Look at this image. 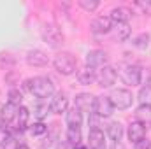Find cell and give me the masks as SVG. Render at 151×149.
<instances>
[{"label":"cell","mask_w":151,"mask_h":149,"mask_svg":"<svg viewBox=\"0 0 151 149\" xmlns=\"http://www.w3.org/2000/svg\"><path fill=\"white\" fill-rule=\"evenodd\" d=\"M88 146L90 149H106V140H104V132L100 128H91L88 133Z\"/></svg>","instance_id":"obj_12"},{"label":"cell","mask_w":151,"mask_h":149,"mask_svg":"<svg viewBox=\"0 0 151 149\" xmlns=\"http://www.w3.org/2000/svg\"><path fill=\"white\" fill-rule=\"evenodd\" d=\"M19 149H28L27 146H19Z\"/></svg>","instance_id":"obj_35"},{"label":"cell","mask_w":151,"mask_h":149,"mask_svg":"<svg viewBox=\"0 0 151 149\" xmlns=\"http://www.w3.org/2000/svg\"><path fill=\"white\" fill-rule=\"evenodd\" d=\"M116 77H118V72L113 67H102V70L97 75V81H99V84L102 88H111L116 82Z\"/></svg>","instance_id":"obj_9"},{"label":"cell","mask_w":151,"mask_h":149,"mask_svg":"<svg viewBox=\"0 0 151 149\" xmlns=\"http://www.w3.org/2000/svg\"><path fill=\"white\" fill-rule=\"evenodd\" d=\"M150 149H151V148H150Z\"/></svg>","instance_id":"obj_36"},{"label":"cell","mask_w":151,"mask_h":149,"mask_svg":"<svg viewBox=\"0 0 151 149\" xmlns=\"http://www.w3.org/2000/svg\"><path fill=\"white\" fill-rule=\"evenodd\" d=\"M119 77L125 84H130V86H137L141 84V77H142V70L141 67L137 65H125L121 70H119Z\"/></svg>","instance_id":"obj_4"},{"label":"cell","mask_w":151,"mask_h":149,"mask_svg":"<svg viewBox=\"0 0 151 149\" xmlns=\"http://www.w3.org/2000/svg\"><path fill=\"white\" fill-rule=\"evenodd\" d=\"M139 102L141 105H151V86H146L139 91Z\"/></svg>","instance_id":"obj_24"},{"label":"cell","mask_w":151,"mask_h":149,"mask_svg":"<svg viewBox=\"0 0 151 149\" xmlns=\"http://www.w3.org/2000/svg\"><path fill=\"white\" fill-rule=\"evenodd\" d=\"M111 28H113V21H111L109 16H99L90 25V30L93 34H107Z\"/></svg>","instance_id":"obj_10"},{"label":"cell","mask_w":151,"mask_h":149,"mask_svg":"<svg viewBox=\"0 0 151 149\" xmlns=\"http://www.w3.org/2000/svg\"><path fill=\"white\" fill-rule=\"evenodd\" d=\"M11 139V135H9V130L5 128V126H0V146H4L7 140Z\"/></svg>","instance_id":"obj_29"},{"label":"cell","mask_w":151,"mask_h":149,"mask_svg":"<svg viewBox=\"0 0 151 149\" xmlns=\"http://www.w3.org/2000/svg\"><path fill=\"white\" fill-rule=\"evenodd\" d=\"M21 102H23V95L18 91V90H11L9 91V104H12V105H21Z\"/></svg>","instance_id":"obj_26"},{"label":"cell","mask_w":151,"mask_h":149,"mask_svg":"<svg viewBox=\"0 0 151 149\" xmlns=\"http://www.w3.org/2000/svg\"><path fill=\"white\" fill-rule=\"evenodd\" d=\"M47 111H49V107H47V105H39V107H37V112H35V114H37L39 119H44V117L47 116Z\"/></svg>","instance_id":"obj_31"},{"label":"cell","mask_w":151,"mask_h":149,"mask_svg":"<svg viewBox=\"0 0 151 149\" xmlns=\"http://www.w3.org/2000/svg\"><path fill=\"white\" fill-rule=\"evenodd\" d=\"M135 148H137V149H150L151 148V142H150V140H141L139 144H135Z\"/></svg>","instance_id":"obj_32"},{"label":"cell","mask_w":151,"mask_h":149,"mask_svg":"<svg viewBox=\"0 0 151 149\" xmlns=\"http://www.w3.org/2000/svg\"><path fill=\"white\" fill-rule=\"evenodd\" d=\"M135 116L137 121H141L142 125H151V105H141L135 111Z\"/></svg>","instance_id":"obj_21"},{"label":"cell","mask_w":151,"mask_h":149,"mask_svg":"<svg viewBox=\"0 0 151 149\" xmlns=\"http://www.w3.org/2000/svg\"><path fill=\"white\" fill-rule=\"evenodd\" d=\"M81 121H83V116L79 109H70L67 112V126H81Z\"/></svg>","instance_id":"obj_22"},{"label":"cell","mask_w":151,"mask_h":149,"mask_svg":"<svg viewBox=\"0 0 151 149\" xmlns=\"http://www.w3.org/2000/svg\"><path fill=\"white\" fill-rule=\"evenodd\" d=\"M2 148H4V149H19V144H18V140H16L14 137H11V139L2 146Z\"/></svg>","instance_id":"obj_30"},{"label":"cell","mask_w":151,"mask_h":149,"mask_svg":"<svg viewBox=\"0 0 151 149\" xmlns=\"http://www.w3.org/2000/svg\"><path fill=\"white\" fill-rule=\"evenodd\" d=\"M76 149H86V148H83V146H81V144H79V146H77V148Z\"/></svg>","instance_id":"obj_34"},{"label":"cell","mask_w":151,"mask_h":149,"mask_svg":"<svg viewBox=\"0 0 151 149\" xmlns=\"http://www.w3.org/2000/svg\"><path fill=\"white\" fill-rule=\"evenodd\" d=\"M67 144L77 148L81 144V126H69L67 128Z\"/></svg>","instance_id":"obj_17"},{"label":"cell","mask_w":151,"mask_h":149,"mask_svg":"<svg viewBox=\"0 0 151 149\" xmlns=\"http://www.w3.org/2000/svg\"><path fill=\"white\" fill-rule=\"evenodd\" d=\"M107 135L111 137L113 142H119L121 137H123V126H121V123H116V121L111 123L107 126Z\"/></svg>","instance_id":"obj_20"},{"label":"cell","mask_w":151,"mask_h":149,"mask_svg":"<svg viewBox=\"0 0 151 149\" xmlns=\"http://www.w3.org/2000/svg\"><path fill=\"white\" fill-rule=\"evenodd\" d=\"M109 100H111L113 107H118L119 111H123V109H128L132 105L134 97H132V91L123 90V88H118V90H114L113 93H111Z\"/></svg>","instance_id":"obj_3"},{"label":"cell","mask_w":151,"mask_h":149,"mask_svg":"<svg viewBox=\"0 0 151 149\" xmlns=\"http://www.w3.org/2000/svg\"><path fill=\"white\" fill-rule=\"evenodd\" d=\"M67 107H69V98H67V95L65 93H56L55 95V98L51 100V104H49V111L55 112V114H62V112L67 111Z\"/></svg>","instance_id":"obj_13"},{"label":"cell","mask_w":151,"mask_h":149,"mask_svg":"<svg viewBox=\"0 0 151 149\" xmlns=\"http://www.w3.org/2000/svg\"><path fill=\"white\" fill-rule=\"evenodd\" d=\"M28 117H30V112L27 107H19L18 114H16V130L23 132L27 126H28Z\"/></svg>","instance_id":"obj_19"},{"label":"cell","mask_w":151,"mask_h":149,"mask_svg":"<svg viewBox=\"0 0 151 149\" xmlns=\"http://www.w3.org/2000/svg\"><path fill=\"white\" fill-rule=\"evenodd\" d=\"M79 5L88 12H93L99 7V0H79Z\"/></svg>","instance_id":"obj_27"},{"label":"cell","mask_w":151,"mask_h":149,"mask_svg":"<svg viewBox=\"0 0 151 149\" xmlns=\"http://www.w3.org/2000/svg\"><path fill=\"white\" fill-rule=\"evenodd\" d=\"M76 109L81 112H93L95 111V97L90 93H81L76 97Z\"/></svg>","instance_id":"obj_8"},{"label":"cell","mask_w":151,"mask_h":149,"mask_svg":"<svg viewBox=\"0 0 151 149\" xmlns=\"http://www.w3.org/2000/svg\"><path fill=\"white\" fill-rule=\"evenodd\" d=\"M30 132H32V135H42V133H46V132H47V125H44L42 121L34 123V125H32V128H30Z\"/></svg>","instance_id":"obj_28"},{"label":"cell","mask_w":151,"mask_h":149,"mask_svg":"<svg viewBox=\"0 0 151 149\" xmlns=\"http://www.w3.org/2000/svg\"><path fill=\"white\" fill-rule=\"evenodd\" d=\"M114 107L113 104H111V100H109V97H99V98H95V114L99 116V117H109L111 114H113Z\"/></svg>","instance_id":"obj_7"},{"label":"cell","mask_w":151,"mask_h":149,"mask_svg":"<svg viewBox=\"0 0 151 149\" xmlns=\"http://www.w3.org/2000/svg\"><path fill=\"white\" fill-rule=\"evenodd\" d=\"M130 35V25L128 23H116V39L127 40Z\"/></svg>","instance_id":"obj_23"},{"label":"cell","mask_w":151,"mask_h":149,"mask_svg":"<svg viewBox=\"0 0 151 149\" xmlns=\"http://www.w3.org/2000/svg\"><path fill=\"white\" fill-rule=\"evenodd\" d=\"M27 63L30 67H46L47 65V56H46V53L34 49L27 54Z\"/></svg>","instance_id":"obj_14"},{"label":"cell","mask_w":151,"mask_h":149,"mask_svg":"<svg viewBox=\"0 0 151 149\" xmlns=\"http://www.w3.org/2000/svg\"><path fill=\"white\" fill-rule=\"evenodd\" d=\"M128 139L134 144H139L141 140L146 139V125H142L141 121H132L128 126Z\"/></svg>","instance_id":"obj_6"},{"label":"cell","mask_w":151,"mask_h":149,"mask_svg":"<svg viewBox=\"0 0 151 149\" xmlns=\"http://www.w3.org/2000/svg\"><path fill=\"white\" fill-rule=\"evenodd\" d=\"M42 37L51 47H58L63 44V34L55 25H44L42 27Z\"/></svg>","instance_id":"obj_5"},{"label":"cell","mask_w":151,"mask_h":149,"mask_svg":"<svg viewBox=\"0 0 151 149\" xmlns=\"http://www.w3.org/2000/svg\"><path fill=\"white\" fill-rule=\"evenodd\" d=\"M53 65L62 75H70L74 74L76 67H77V60L70 53H58L53 60Z\"/></svg>","instance_id":"obj_2"},{"label":"cell","mask_w":151,"mask_h":149,"mask_svg":"<svg viewBox=\"0 0 151 149\" xmlns=\"http://www.w3.org/2000/svg\"><path fill=\"white\" fill-rule=\"evenodd\" d=\"M27 90L37 98H49L55 93V84L51 82L49 77L39 75V77H34V79L27 81Z\"/></svg>","instance_id":"obj_1"},{"label":"cell","mask_w":151,"mask_h":149,"mask_svg":"<svg viewBox=\"0 0 151 149\" xmlns=\"http://www.w3.org/2000/svg\"><path fill=\"white\" fill-rule=\"evenodd\" d=\"M106 62H107V54L102 49H95V51H90L86 54V67H91V69L104 67Z\"/></svg>","instance_id":"obj_11"},{"label":"cell","mask_w":151,"mask_h":149,"mask_svg":"<svg viewBox=\"0 0 151 149\" xmlns=\"http://www.w3.org/2000/svg\"><path fill=\"white\" fill-rule=\"evenodd\" d=\"M148 40H150V35L148 34H141V35H137V37L134 39V46L137 47V49H146L148 47Z\"/></svg>","instance_id":"obj_25"},{"label":"cell","mask_w":151,"mask_h":149,"mask_svg":"<svg viewBox=\"0 0 151 149\" xmlns=\"http://www.w3.org/2000/svg\"><path fill=\"white\" fill-rule=\"evenodd\" d=\"M111 149H125L123 148V144H121V142H113V148Z\"/></svg>","instance_id":"obj_33"},{"label":"cell","mask_w":151,"mask_h":149,"mask_svg":"<svg viewBox=\"0 0 151 149\" xmlns=\"http://www.w3.org/2000/svg\"><path fill=\"white\" fill-rule=\"evenodd\" d=\"M130 14H132V11L130 9H127V7H116L111 11V21L114 23H127L128 21V18H130Z\"/></svg>","instance_id":"obj_16"},{"label":"cell","mask_w":151,"mask_h":149,"mask_svg":"<svg viewBox=\"0 0 151 149\" xmlns=\"http://www.w3.org/2000/svg\"><path fill=\"white\" fill-rule=\"evenodd\" d=\"M16 114H18V107L7 102V104L0 109V121H2V125H4V126L11 125V121L16 117Z\"/></svg>","instance_id":"obj_15"},{"label":"cell","mask_w":151,"mask_h":149,"mask_svg":"<svg viewBox=\"0 0 151 149\" xmlns=\"http://www.w3.org/2000/svg\"><path fill=\"white\" fill-rule=\"evenodd\" d=\"M77 81L81 84H91L93 81H97V74L91 67H84L77 72Z\"/></svg>","instance_id":"obj_18"}]
</instances>
